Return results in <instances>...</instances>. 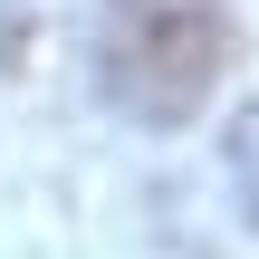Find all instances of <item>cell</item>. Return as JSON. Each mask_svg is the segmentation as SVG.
Listing matches in <instances>:
<instances>
[{
    "label": "cell",
    "mask_w": 259,
    "mask_h": 259,
    "mask_svg": "<svg viewBox=\"0 0 259 259\" xmlns=\"http://www.w3.org/2000/svg\"><path fill=\"white\" fill-rule=\"evenodd\" d=\"M240 67V19L231 0H96V87L173 135V125H202V106L231 87Z\"/></svg>",
    "instance_id": "obj_1"
}]
</instances>
